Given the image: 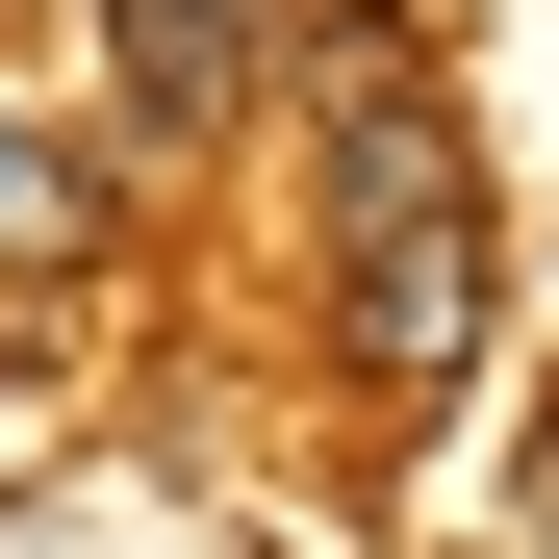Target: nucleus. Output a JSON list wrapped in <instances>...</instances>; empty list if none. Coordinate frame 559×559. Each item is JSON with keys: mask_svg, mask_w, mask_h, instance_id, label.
Listing matches in <instances>:
<instances>
[{"mask_svg": "<svg viewBox=\"0 0 559 559\" xmlns=\"http://www.w3.org/2000/svg\"><path fill=\"white\" fill-rule=\"evenodd\" d=\"M484 331H509V229H484V204H432V229H356V254H331V356H356V407H382V432H457Z\"/></svg>", "mask_w": 559, "mask_h": 559, "instance_id": "1", "label": "nucleus"}, {"mask_svg": "<svg viewBox=\"0 0 559 559\" xmlns=\"http://www.w3.org/2000/svg\"><path fill=\"white\" fill-rule=\"evenodd\" d=\"M0 254H103V153L76 128H0Z\"/></svg>", "mask_w": 559, "mask_h": 559, "instance_id": "3", "label": "nucleus"}, {"mask_svg": "<svg viewBox=\"0 0 559 559\" xmlns=\"http://www.w3.org/2000/svg\"><path fill=\"white\" fill-rule=\"evenodd\" d=\"M103 26H128V128H153V153H204V128L254 103L280 0H103Z\"/></svg>", "mask_w": 559, "mask_h": 559, "instance_id": "2", "label": "nucleus"}]
</instances>
